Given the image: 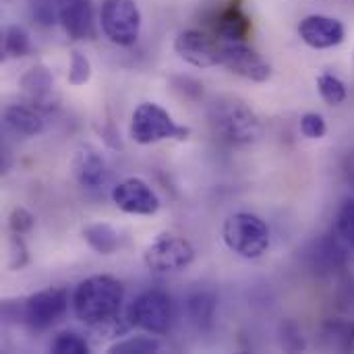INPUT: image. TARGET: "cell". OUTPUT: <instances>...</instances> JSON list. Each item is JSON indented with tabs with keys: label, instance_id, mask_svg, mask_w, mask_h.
<instances>
[{
	"label": "cell",
	"instance_id": "obj_1",
	"mask_svg": "<svg viewBox=\"0 0 354 354\" xmlns=\"http://www.w3.org/2000/svg\"><path fill=\"white\" fill-rule=\"evenodd\" d=\"M124 301V286L112 276L85 278L73 295V311L79 322L89 328L118 317Z\"/></svg>",
	"mask_w": 354,
	"mask_h": 354
},
{
	"label": "cell",
	"instance_id": "obj_2",
	"mask_svg": "<svg viewBox=\"0 0 354 354\" xmlns=\"http://www.w3.org/2000/svg\"><path fill=\"white\" fill-rule=\"evenodd\" d=\"M209 124L214 133L230 145H249L261 135L257 114L245 102L230 95L218 97L209 106Z\"/></svg>",
	"mask_w": 354,
	"mask_h": 354
},
{
	"label": "cell",
	"instance_id": "obj_3",
	"mask_svg": "<svg viewBox=\"0 0 354 354\" xmlns=\"http://www.w3.org/2000/svg\"><path fill=\"white\" fill-rule=\"evenodd\" d=\"M226 247L245 259H259L270 249V228L255 214H232L222 228Z\"/></svg>",
	"mask_w": 354,
	"mask_h": 354
},
{
	"label": "cell",
	"instance_id": "obj_4",
	"mask_svg": "<svg viewBox=\"0 0 354 354\" xmlns=\"http://www.w3.org/2000/svg\"><path fill=\"white\" fill-rule=\"evenodd\" d=\"M129 133L135 143L151 145V143H160L164 139L187 141L191 135V129L176 124L174 118L168 114V110H164L162 106H158L153 102H145L135 108Z\"/></svg>",
	"mask_w": 354,
	"mask_h": 354
},
{
	"label": "cell",
	"instance_id": "obj_5",
	"mask_svg": "<svg viewBox=\"0 0 354 354\" xmlns=\"http://www.w3.org/2000/svg\"><path fill=\"white\" fill-rule=\"evenodd\" d=\"M174 303L162 290L141 292L129 307V324L153 336H164L174 326Z\"/></svg>",
	"mask_w": 354,
	"mask_h": 354
},
{
	"label": "cell",
	"instance_id": "obj_6",
	"mask_svg": "<svg viewBox=\"0 0 354 354\" xmlns=\"http://www.w3.org/2000/svg\"><path fill=\"white\" fill-rule=\"evenodd\" d=\"M104 35L116 46H133L141 33V12L135 0H104L100 10Z\"/></svg>",
	"mask_w": 354,
	"mask_h": 354
},
{
	"label": "cell",
	"instance_id": "obj_7",
	"mask_svg": "<svg viewBox=\"0 0 354 354\" xmlns=\"http://www.w3.org/2000/svg\"><path fill=\"white\" fill-rule=\"evenodd\" d=\"M68 309V292L64 288H48L27 297L21 305V322L33 332L50 330Z\"/></svg>",
	"mask_w": 354,
	"mask_h": 354
},
{
	"label": "cell",
	"instance_id": "obj_8",
	"mask_svg": "<svg viewBox=\"0 0 354 354\" xmlns=\"http://www.w3.org/2000/svg\"><path fill=\"white\" fill-rule=\"evenodd\" d=\"M195 259V249L193 245L183 239V236H174V234H164L160 236L156 243H151L145 253H143V261L151 272H178L185 270L193 263Z\"/></svg>",
	"mask_w": 354,
	"mask_h": 354
},
{
	"label": "cell",
	"instance_id": "obj_9",
	"mask_svg": "<svg viewBox=\"0 0 354 354\" xmlns=\"http://www.w3.org/2000/svg\"><path fill=\"white\" fill-rule=\"evenodd\" d=\"M222 66H226L230 73L255 81L266 83L272 77V66L268 60H263L261 54H257L253 48H249L245 41H226L222 44Z\"/></svg>",
	"mask_w": 354,
	"mask_h": 354
},
{
	"label": "cell",
	"instance_id": "obj_10",
	"mask_svg": "<svg viewBox=\"0 0 354 354\" xmlns=\"http://www.w3.org/2000/svg\"><path fill=\"white\" fill-rule=\"evenodd\" d=\"M174 52L189 64L197 68H207L222 64V44L199 29H187L178 33L174 41Z\"/></svg>",
	"mask_w": 354,
	"mask_h": 354
},
{
	"label": "cell",
	"instance_id": "obj_11",
	"mask_svg": "<svg viewBox=\"0 0 354 354\" xmlns=\"http://www.w3.org/2000/svg\"><path fill=\"white\" fill-rule=\"evenodd\" d=\"M114 205L131 216H153L160 209V199L153 189L141 178H124L112 189Z\"/></svg>",
	"mask_w": 354,
	"mask_h": 354
},
{
	"label": "cell",
	"instance_id": "obj_12",
	"mask_svg": "<svg viewBox=\"0 0 354 354\" xmlns=\"http://www.w3.org/2000/svg\"><path fill=\"white\" fill-rule=\"evenodd\" d=\"M58 21L71 39H89L95 33L91 0H54Z\"/></svg>",
	"mask_w": 354,
	"mask_h": 354
},
{
	"label": "cell",
	"instance_id": "obj_13",
	"mask_svg": "<svg viewBox=\"0 0 354 354\" xmlns=\"http://www.w3.org/2000/svg\"><path fill=\"white\" fill-rule=\"evenodd\" d=\"M299 35L307 46H311L315 50H328V48H334L344 41L346 29L334 17L309 15L301 21Z\"/></svg>",
	"mask_w": 354,
	"mask_h": 354
},
{
	"label": "cell",
	"instance_id": "obj_14",
	"mask_svg": "<svg viewBox=\"0 0 354 354\" xmlns=\"http://www.w3.org/2000/svg\"><path fill=\"white\" fill-rule=\"evenodd\" d=\"M73 172H75L79 185L85 189H100L110 178V170H108L106 160L91 147H83L75 153Z\"/></svg>",
	"mask_w": 354,
	"mask_h": 354
},
{
	"label": "cell",
	"instance_id": "obj_15",
	"mask_svg": "<svg viewBox=\"0 0 354 354\" xmlns=\"http://www.w3.org/2000/svg\"><path fill=\"white\" fill-rule=\"evenodd\" d=\"M214 29L226 41H245L249 37L253 25H251V17L243 10V6L239 2H228L216 15Z\"/></svg>",
	"mask_w": 354,
	"mask_h": 354
},
{
	"label": "cell",
	"instance_id": "obj_16",
	"mask_svg": "<svg viewBox=\"0 0 354 354\" xmlns=\"http://www.w3.org/2000/svg\"><path fill=\"white\" fill-rule=\"evenodd\" d=\"M309 253V263L315 272L319 274H332L336 270H340L346 263V253L344 247L330 236H324L319 241H315L311 245Z\"/></svg>",
	"mask_w": 354,
	"mask_h": 354
},
{
	"label": "cell",
	"instance_id": "obj_17",
	"mask_svg": "<svg viewBox=\"0 0 354 354\" xmlns=\"http://www.w3.org/2000/svg\"><path fill=\"white\" fill-rule=\"evenodd\" d=\"M21 89L25 93V97L33 104V106H48L52 91H54V79L50 75V71L41 64L31 66L23 77H21Z\"/></svg>",
	"mask_w": 354,
	"mask_h": 354
},
{
	"label": "cell",
	"instance_id": "obj_18",
	"mask_svg": "<svg viewBox=\"0 0 354 354\" xmlns=\"http://www.w3.org/2000/svg\"><path fill=\"white\" fill-rule=\"evenodd\" d=\"M4 122L10 131H15L17 135H25V137H33L44 131L41 116L33 108L21 106V104H12L4 110Z\"/></svg>",
	"mask_w": 354,
	"mask_h": 354
},
{
	"label": "cell",
	"instance_id": "obj_19",
	"mask_svg": "<svg viewBox=\"0 0 354 354\" xmlns=\"http://www.w3.org/2000/svg\"><path fill=\"white\" fill-rule=\"evenodd\" d=\"M216 309H218V301L212 292L207 290H199L195 295L189 297L187 301V313L191 324L199 330V332H207L214 326V317H216Z\"/></svg>",
	"mask_w": 354,
	"mask_h": 354
},
{
	"label": "cell",
	"instance_id": "obj_20",
	"mask_svg": "<svg viewBox=\"0 0 354 354\" xmlns=\"http://www.w3.org/2000/svg\"><path fill=\"white\" fill-rule=\"evenodd\" d=\"M83 239L85 243L100 255H112L118 251L120 247V234L118 230H114L110 224L106 222H97V224H89L83 230Z\"/></svg>",
	"mask_w": 354,
	"mask_h": 354
},
{
	"label": "cell",
	"instance_id": "obj_21",
	"mask_svg": "<svg viewBox=\"0 0 354 354\" xmlns=\"http://www.w3.org/2000/svg\"><path fill=\"white\" fill-rule=\"evenodd\" d=\"M31 52L29 33L21 25H10L4 31V54L8 58H23Z\"/></svg>",
	"mask_w": 354,
	"mask_h": 354
},
{
	"label": "cell",
	"instance_id": "obj_22",
	"mask_svg": "<svg viewBox=\"0 0 354 354\" xmlns=\"http://www.w3.org/2000/svg\"><path fill=\"white\" fill-rule=\"evenodd\" d=\"M317 89H319V95L324 97L326 104L330 106H338L346 100V85L342 79H338L336 75L332 73H324L317 77Z\"/></svg>",
	"mask_w": 354,
	"mask_h": 354
},
{
	"label": "cell",
	"instance_id": "obj_23",
	"mask_svg": "<svg viewBox=\"0 0 354 354\" xmlns=\"http://www.w3.org/2000/svg\"><path fill=\"white\" fill-rule=\"evenodd\" d=\"M162 344L156 338L149 336H137L127 338L122 342H116L110 346V354H156L160 353Z\"/></svg>",
	"mask_w": 354,
	"mask_h": 354
},
{
	"label": "cell",
	"instance_id": "obj_24",
	"mask_svg": "<svg viewBox=\"0 0 354 354\" xmlns=\"http://www.w3.org/2000/svg\"><path fill=\"white\" fill-rule=\"evenodd\" d=\"M50 351L54 354H89V342L77 332H62L54 338Z\"/></svg>",
	"mask_w": 354,
	"mask_h": 354
},
{
	"label": "cell",
	"instance_id": "obj_25",
	"mask_svg": "<svg viewBox=\"0 0 354 354\" xmlns=\"http://www.w3.org/2000/svg\"><path fill=\"white\" fill-rule=\"evenodd\" d=\"M280 344L288 353H301V351L307 348V342H305L303 332H301V328H299L297 322L284 319L280 324Z\"/></svg>",
	"mask_w": 354,
	"mask_h": 354
},
{
	"label": "cell",
	"instance_id": "obj_26",
	"mask_svg": "<svg viewBox=\"0 0 354 354\" xmlns=\"http://www.w3.org/2000/svg\"><path fill=\"white\" fill-rule=\"evenodd\" d=\"M336 232L354 251V199H346L336 218Z\"/></svg>",
	"mask_w": 354,
	"mask_h": 354
},
{
	"label": "cell",
	"instance_id": "obj_27",
	"mask_svg": "<svg viewBox=\"0 0 354 354\" xmlns=\"http://www.w3.org/2000/svg\"><path fill=\"white\" fill-rule=\"evenodd\" d=\"M91 79V62L87 60L85 54L73 52L71 54V68H68V83L79 87L85 85Z\"/></svg>",
	"mask_w": 354,
	"mask_h": 354
},
{
	"label": "cell",
	"instance_id": "obj_28",
	"mask_svg": "<svg viewBox=\"0 0 354 354\" xmlns=\"http://www.w3.org/2000/svg\"><path fill=\"white\" fill-rule=\"evenodd\" d=\"M8 255H10V259H8V268L10 270H23L29 263V251H27V245L21 239V234H12L10 236Z\"/></svg>",
	"mask_w": 354,
	"mask_h": 354
},
{
	"label": "cell",
	"instance_id": "obj_29",
	"mask_svg": "<svg viewBox=\"0 0 354 354\" xmlns=\"http://www.w3.org/2000/svg\"><path fill=\"white\" fill-rule=\"evenodd\" d=\"M301 133L307 137V139H322L326 133H328V124L324 120L322 114L317 112H307L303 118H301Z\"/></svg>",
	"mask_w": 354,
	"mask_h": 354
},
{
	"label": "cell",
	"instance_id": "obj_30",
	"mask_svg": "<svg viewBox=\"0 0 354 354\" xmlns=\"http://www.w3.org/2000/svg\"><path fill=\"white\" fill-rule=\"evenodd\" d=\"M35 224V218L31 212H27L25 207H15L8 216V228L12 234H27Z\"/></svg>",
	"mask_w": 354,
	"mask_h": 354
},
{
	"label": "cell",
	"instance_id": "obj_31",
	"mask_svg": "<svg viewBox=\"0 0 354 354\" xmlns=\"http://www.w3.org/2000/svg\"><path fill=\"white\" fill-rule=\"evenodd\" d=\"M31 17L39 25H52L58 19L54 0H31Z\"/></svg>",
	"mask_w": 354,
	"mask_h": 354
},
{
	"label": "cell",
	"instance_id": "obj_32",
	"mask_svg": "<svg viewBox=\"0 0 354 354\" xmlns=\"http://www.w3.org/2000/svg\"><path fill=\"white\" fill-rule=\"evenodd\" d=\"M338 307L346 313H354V278H346L340 284L338 292Z\"/></svg>",
	"mask_w": 354,
	"mask_h": 354
},
{
	"label": "cell",
	"instance_id": "obj_33",
	"mask_svg": "<svg viewBox=\"0 0 354 354\" xmlns=\"http://www.w3.org/2000/svg\"><path fill=\"white\" fill-rule=\"evenodd\" d=\"M344 353H354V322L344 326V342H342Z\"/></svg>",
	"mask_w": 354,
	"mask_h": 354
}]
</instances>
